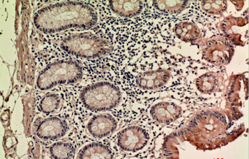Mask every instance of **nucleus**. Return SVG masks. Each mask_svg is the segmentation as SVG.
Listing matches in <instances>:
<instances>
[{"label":"nucleus","mask_w":249,"mask_h":159,"mask_svg":"<svg viewBox=\"0 0 249 159\" xmlns=\"http://www.w3.org/2000/svg\"><path fill=\"white\" fill-rule=\"evenodd\" d=\"M98 21L92 7L79 1H64L45 7L36 14L34 24L45 33L72 28H89Z\"/></svg>","instance_id":"obj_1"},{"label":"nucleus","mask_w":249,"mask_h":159,"mask_svg":"<svg viewBox=\"0 0 249 159\" xmlns=\"http://www.w3.org/2000/svg\"><path fill=\"white\" fill-rule=\"evenodd\" d=\"M61 47L73 56L97 59L111 53L114 47L109 40L89 33L73 34L62 39Z\"/></svg>","instance_id":"obj_2"},{"label":"nucleus","mask_w":249,"mask_h":159,"mask_svg":"<svg viewBox=\"0 0 249 159\" xmlns=\"http://www.w3.org/2000/svg\"><path fill=\"white\" fill-rule=\"evenodd\" d=\"M82 77V68L77 62L61 60L53 62L41 71L36 80V86L41 91H45L57 85L77 82Z\"/></svg>","instance_id":"obj_3"},{"label":"nucleus","mask_w":249,"mask_h":159,"mask_svg":"<svg viewBox=\"0 0 249 159\" xmlns=\"http://www.w3.org/2000/svg\"><path fill=\"white\" fill-rule=\"evenodd\" d=\"M80 100L87 109L91 112H106L116 107L121 102V93L115 85L100 82L82 90Z\"/></svg>","instance_id":"obj_4"},{"label":"nucleus","mask_w":249,"mask_h":159,"mask_svg":"<svg viewBox=\"0 0 249 159\" xmlns=\"http://www.w3.org/2000/svg\"><path fill=\"white\" fill-rule=\"evenodd\" d=\"M148 139V135L143 128L131 126L119 133L117 145L122 151L135 153L143 148Z\"/></svg>","instance_id":"obj_5"},{"label":"nucleus","mask_w":249,"mask_h":159,"mask_svg":"<svg viewBox=\"0 0 249 159\" xmlns=\"http://www.w3.org/2000/svg\"><path fill=\"white\" fill-rule=\"evenodd\" d=\"M68 130L66 121L58 117H50L38 124L36 135L43 140H55L65 136Z\"/></svg>","instance_id":"obj_6"},{"label":"nucleus","mask_w":249,"mask_h":159,"mask_svg":"<svg viewBox=\"0 0 249 159\" xmlns=\"http://www.w3.org/2000/svg\"><path fill=\"white\" fill-rule=\"evenodd\" d=\"M171 77L169 71L165 69L146 71L135 78V84L140 89L155 90L164 86Z\"/></svg>","instance_id":"obj_7"},{"label":"nucleus","mask_w":249,"mask_h":159,"mask_svg":"<svg viewBox=\"0 0 249 159\" xmlns=\"http://www.w3.org/2000/svg\"><path fill=\"white\" fill-rule=\"evenodd\" d=\"M203 56L204 59L211 63L222 64L229 60L231 53L228 43L222 40L209 41L203 48Z\"/></svg>","instance_id":"obj_8"},{"label":"nucleus","mask_w":249,"mask_h":159,"mask_svg":"<svg viewBox=\"0 0 249 159\" xmlns=\"http://www.w3.org/2000/svg\"><path fill=\"white\" fill-rule=\"evenodd\" d=\"M117 123L114 117L109 114L97 115L87 124L88 131L93 138L101 139L116 130Z\"/></svg>","instance_id":"obj_9"},{"label":"nucleus","mask_w":249,"mask_h":159,"mask_svg":"<svg viewBox=\"0 0 249 159\" xmlns=\"http://www.w3.org/2000/svg\"><path fill=\"white\" fill-rule=\"evenodd\" d=\"M152 118L161 124H170L176 121L181 114V108L173 102L157 103L150 111Z\"/></svg>","instance_id":"obj_10"},{"label":"nucleus","mask_w":249,"mask_h":159,"mask_svg":"<svg viewBox=\"0 0 249 159\" xmlns=\"http://www.w3.org/2000/svg\"><path fill=\"white\" fill-rule=\"evenodd\" d=\"M110 10L116 15L124 18H133L140 15L143 8V2L140 1H110Z\"/></svg>","instance_id":"obj_11"},{"label":"nucleus","mask_w":249,"mask_h":159,"mask_svg":"<svg viewBox=\"0 0 249 159\" xmlns=\"http://www.w3.org/2000/svg\"><path fill=\"white\" fill-rule=\"evenodd\" d=\"M78 158L110 159L113 158V154L107 145L94 142L83 147L78 154Z\"/></svg>","instance_id":"obj_12"},{"label":"nucleus","mask_w":249,"mask_h":159,"mask_svg":"<svg viewBox=\"0 0 249 159\" xmlns=\"http://www.w3.org/2000/svg\"><path fill=\"white\" fill-rule=\"evenodd\" d=\"M174 31L178 38L186 42L196 40L200 34L199 27L191 22L178 23L175 26Z\"/></svg>","instance_id":"obj_13"},{"label":"nucleus","mask_w":249,"mask_h":159,"mask_svg":"<svg viewBox=\"0 0 249 159\" xmlns=\"http://www.w3.org/2000/svg\"><path fill=\"white\" fill-rule=\"evenodd\" d=\"M189 4L186 1H153L154 8L161 12L178 14L185 10Z\"/></svg>","instance_id":"obj_14"},{"label":"nucleus","mask_w":249,"mask_h":159,"mask_svg":"<svg viewBox=\"0 0 249 159\" xmlns=\"http://www.w3.org/2000/svg\"><path fill=\"white\" fill-rule=\"evenodd\" d=\"M50 151L51 156L54 159H73L75 154V147L66 142H58L53 144Z\"/></svg>","instance_id":"obj_15"},{"label":"nucleus","mask_w":249,"mask_h":159,"mask_svg":"<svg viewBox=\"0 0 249 159\" xmlns=\"http://www.w3.org/2000/svg\"><path fill=\"white\" fill-rule=\"evenodd\" d=\"M61 106V98L57 94H50L41 99L40 107L44 114H50L56 112Z\"/></svg>","instance_id":"obj_16"},{"label":"nucleus","mask_w":249,"mask_h":159,"mask_svg":"<svg viewBox=\"0 0 249 159\" xmlns=\"http://www.w3.org/2000/svg\"><path fill=\"white\" fill-rule=\"evenodd\" d=\"M197 89L204 93H211L216 86V80L213 75L202 76L196 80Z\"/></svg>","instance_id":"obj_17"},{"label":"nucleus","mask_w":249,"mask_h":159,"mask_svg":"<svg viewBox=\"0 0 249 159\" xmlns=\"http://www.w3.org/2000/svg\"><path fill=\"white\" fill-rule=\"evenodd\" d=\"M200 4L203 10L213 15H220L227 8V1H203Z\"/></svg>","instance_id":"obj_18"}]
</instances>
